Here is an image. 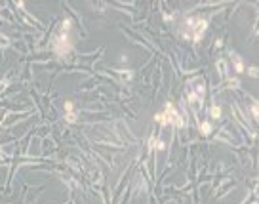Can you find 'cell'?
I'll return each instance as SVG.
<instances>
[{
  "label": "cell",
  "mask_w": 259,
  "mask_h": 204,
  "mask_svg": "<svg viewBox=\"0 0 259 204\" xmlns=\"http://www.w3.org/2000/svg\"><path fill=\"white\" fill-rule=\"evenodd\" d=\"M156 120H158L162 126H166V124H170V122H177V126H183V124H185L183 118L179 117V113H177L170 103L166 105V109H164L162 113H158V115H156Z\"/></svg>",
  "instance_id": "cell-2"
},
{
  "label": "cell",
  "mask_w": 259,
  "mask_h": 204,
  "mask_svg": "<svg viewBox=\"0 0 259 204\" xmlns=\"http://www.w3.org/2000/svg\"><path fill=\"white\" fill-rule=\"evenodd\" d=\"M152 145H154V147H158V149H164V147H166V143H164V141H154Z\"/></svg>",
  "instance_id": "cell-8"
},
{
  "label": "cell",
  "mask_w": 259,
  "mask_h": 204,
  "mask_svg": "<svg viewBox=\"0 0 259 204\" xmlns=\"http://www.w3.org/2000/svg\"><path fill=\"white\" fill-rule=\"evenodd\" d=\"M187 25H190V32H193V38L200 40L204 31L208 27V21L206 19H187Z\"/></svg>",
  "instance_id": "cell-3"
},
{
  "label": "cell",
  "mask_w": 259,
  "mask_h": 204,
  "mask_svg": "<svg viewBox=\"0 0 259 204\" xmlns=\"http://www.w3.org/2000/svg\"><path fill=\"white\" fill-rule=\"evenodd\" d=\"M210 113H211V117H213V118H219V117H221V109H219L217 105H213Z\"/></svg>",
  "instance_id": "cell-7"
},
{
  "label": "cell",
  "mask_w": 259,
  "mask_h": 204,
  "mask_svg": "<svg viewBox=\"0 0 259 204\" xmlns=\"http://www.w3.org/2000/svg\"><path fill=\"white\" fill-rule=\"evenodd\" d=\"M234 69H236V73H242V71H244V65H242V59L238 57V55H234Z\"/></svg>",
  "instance_id": "cell-4"
},
{
  "label": "cell",
  "mask_w": 259,
  "mask_h": 204,
  "mask_svg": "<svg viewBox=\"0 0 259 204\" xmlns=\"http://www.w3.org/2000/svg\"><path fill=\"white\" fill-rule=\"evenodd\" d=\"M69 32H71V21L69 19H65L63 21V29L59 32V36L55 38V52H57L59 55H65V53H69L71 52V46H73V42L69 38Z\"/></svg>",
  "instance_id": "cell-1"
},
{
  "label": "cell",
  "mask_w": 259,
  "mask_h": 204,
  "mask_svg": "<svg viewBox=\"0 0 259 204\" xmlns=\"http://www.w3.org/2000/svg\"><path fill=\"white\" fill-rule=\"evenodd\" d=\"M200 132H202V134H210V132H211V124H210V122H202V124H200Z\"/></svg>",
  "instance_id": "cell-5"
},
{
  "label": "cell",
  "mask_w": 259,
  "mask_h": 204,
  "mask_svg": "<svg viewBox=\"0 0 259 204\" xmlns=\"http://www.w3.org/2000/svg\"><path fill=\"white\" fill-rule=\"evenodd\" d=\"M65 113H67V115L74 113V103H73V101H65Z\"/></svg>",
  "instance_id": "cell-6"
}]
</instances>
